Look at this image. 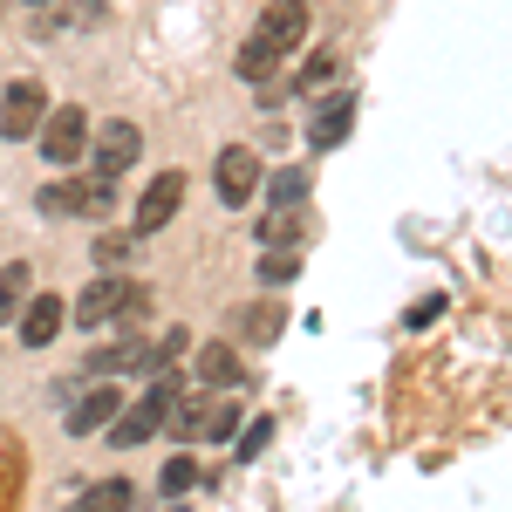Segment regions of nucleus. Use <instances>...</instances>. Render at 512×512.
I'll return each mask as SVG.
<instances>
[{
    "label": "nucleus",
    "mask_w": 512,
    "mask_h": 512,
    "mask_svg": "<svg viewBox=\"0 0 512 512\" xmlns=\"http://www.w3.org/2000/svg\"><path fill=\"white\" fill-rule=\"evenodd\" d=\"M144 301H151V294H144L137 280L96 274V280L76 294V301H69V321H76V328H103V321H117V315H137Z\"/></svg>",
    "instance_id": "nucleus-1"
},
{
    "label": "nucleus",
    "mask_w": 512,
    "mask_h": 512,
    "mask_svg": "<svg viewBox=\"0 0 512 512\" xmlns=\"http://www.w3.org/2000/svg\"><path fill=\"white\" fill-rule=\"evenodd\" d=\"M117 205V178H62L41 185V219H110Z\"/></svg>",
    "instance_id": "nucleus-2"
},
{
    "label": "nucleus",
    "mask_w": 512,
    "mask_h": 512,
    "mask_svg": "<svg viewBox=\"0 0 512 512\" xmlns=\"http://www.w3.org/2000/svg\"><path fill=\"white\" fill-rule=\"evenodd\" d=\"M171 403H178V376H158V383L144 390V403H130V410H117L123 424H110V437H117L123 451H130V444H144V437H151V431L164 424V417H171Z\"/></svg>",
    "instance_id": "nucleus-3"
},
{
    "label": "nucleus",
    "mask_w": 512,
    "mask_h": 512,
    "mask_svg": "<svg viewBox=\"0 0 512 512\" xmlns=\"http://www.w3.org/2000/svg\"><path fill=\"white\" fill-rule=\"evenodd\" d=\"M41 151H48V164H76L82 151H89V110H76V103H62V110H48L41 117Z\"/></svg>",
    "instance_id": "nucleus-4"
},
{
    "label": "nucleus",
    "mask_w": 512,
    "mask_h": 512,
    "mask_svg": "<svg viewBox=\"0 0 512 512\" xmlns=\"http://www.w3.org/2000/svg\"><path fill=\"white\" fill-rule=\"evenodd\" d=\"M48 117V89L41 82H14L7 96H0V137H14V144H28Z\"/></svg>",
    "instance_id": "nucleus-5"
},
{
    "label": "nucleus",
    "mask_w": 512,
    "mask_h": 512,
    "mask_svg": "<svg viewBox=\"0 0 512 512\" xmlns=\"http://www.w3.org/2000/svg\"><path fill=\"white\" fill-rule=\"evenodd\" d=\"M260 48H274V55H294L301 41H308V0H267V14H260Z\"/></svg>",
    "instance_id": "nucleus-6"
},
{
    "label": "nucleus",
    "mask_w": 512,
    "mask_h": 512,
    "mask_svg": "<svg viewBox=\"0 0 512 512\" xmlns=\"http://www.w3.org/2000/svg\"><path fill=\"white\" fill-rule=\"evenodd\" d=\"M96 144V178H117V171H130V164L144 158V130L137 123H103V137H89Z\"/></svg>",
    "instance_id": "nucleus-7"
},
{
    "label": "nucleus",
    "mask_w": 512,
    "mask_h": 512,
    "mask_svg": "<svg viewBox=\"0 0 512 512\" xmlns=\"http://www.w3.org/2000/svg\"><path fill=\"white\" fill-rule=\"evenodd\" d=\"M103 21V0H35V41L48 35H76Z\"/></svg>",
    "instance_id": "nucleus-8"
},
{
    "label": "nucleus",
    "mask_w": 512,
    "mask_h": 512,
    "mask_svg": "<svg viewBox=\"0 0 512 512\" xmlns=\"http://www.w3.org/2000/svg\"><path fill=\"white\" fill-rule=\"evenodd\" d=\"M178 198H185V171H158L151 192L137 198V233H164L178 219Z\"/></svg>",
    "instance_id": "nucleus-9"
},
{
    "label": "nucleus",
    "mask_w": 512,
    "mask_h": 512,
    "mask_svg": "<svg viewBox=\"0 0 512 512\" xmlns=\"http://www.w3.org/2000/svg\"><path fill=\"white\" fill-rule=\"evenodd\" d=\"M14 321H21V342H28V349H48V342L62 335V321H69V301H55V294H28Z\"/></svg>",
    "instance_id": "nucleus-10"
},
{
    "label": "nucleus",
    "mask_w": 512,
    "mask_h": 512,
    "mask_svg": "<svg viewBox=\"0 0 512 512\" xmlns=\"http://www.w3.org/2000/svg\"><path fill=\"white\" fill-rule=\"evenodd\" d=\"M253 192H260V158L246 144L219 151V205H246Z\"/></svg>",
    "instance_id": "nucleus-11"
},
{
    "label": "nucleus",
    "mask_w": 512,
    "mask_h": 512,
    "mask_svg": "<svg viewBox=\"0 0 512 512\" xmlns=\"http://www.w3.org/2000/svg\"><path fill=\"white\" fill-rule=\"evenodd\" d=\"M349 123H355V89H328V103H321L315 123H308V144H321V151L349 144Z\"/></svg>",
    "instance_id": "nucleus-12"
},
{
    "label": "nucleus",
    "mask_w": 512,
    "mask_h": 512,
    "mask_svg": "<svg viewBox=\"0 0 512 512\" xmlns=\"http://www.w3.org/2000/svg\"><path fill=\"white\" fill-rule=\"evenodd\" d=\"M301 239H308V205H267L260 246H301Z\"/></svg>",
    "instance_id": "nucleus-13"
},
{
    "label": "nucleus",
    "mask_w": 512,
    "mask_h": 512,
    "mask_svg": "<svg viewBox=\"0 0 512 512\" xmlns=\"http://www.w3.org/2000/svg\"><path fill=\"white\" fill-rule=\"evenodd\" d=\"M117 410H123V396L110 390V383H96V390H89V396H82V403H76V410H69V431H76V437L103 431V424H110Z\"/></svg>",
    "instance_id": "nucleus-14"
},
{
    "label": "nucleus",
    "mask_w": 512,
    "mask_h": 512,
    "mask_svg": "<svg viewBox=\"0 0 512 512\" xmlns=\"http://www.w3.org/2000/svg\"><path fill=\"white\" fill-rule=\"evenodd\" d=\"M144 342H110V349H96V355H82V362H89V376H96V383H110V376H123V369H144Z\"/></svg>",
    "instance_id": "nucleus-15"
},
{
    "label": "nucleus",
    "mask_w": 512,
    "mask_h": 512,
    "mask_svg": "<svg viewBox=\"0 0 512 512\" xmlns=\"http://www.w3.org/2000/svg\"><path fill=\"white\" fill-rule=\"evenodd\" d=\"M198 376H205V383H226V390H233L246 369H239V355L226 349V342H212V349H198Z\"/></svg>",
    "instance_id": "nucleus-16"
},
{
    "label": "nucleus",
    "mask_w": 512,
    "mask_h": 512,
    "mask_svg": "<svg viewBox=\"0 0 512 512\" xmlns=\"http://www.w3.org/2000/svg\"><path fill=\"white\" fill-rule=\"evenodd\" d=\"M301 274V253L294 246H260V287H287Z\"/></svg>",
    "instance_id": "nucleus-17"
},
{
    "label": "nucleus",
    "mask_w": 512,
    "mask_h": 512,
    "mask_svg": "<svg viewBox=\"0 0 512 512\" xmlns=\"http://www.w3.org/2000/svg\"><path fill=\"white\" fill-rule=\"evenodd\" d=\"M76 512H130V485L123 478H103V485H89L76 499Z\"/></svg>",
    "instance_id": "nucleus-18"
},
{
    "label": "nucleus",
    "mask_w": 512,
    "mask_h": 512,
    "mask_svg": "<svg viewBox=\"0 0 512 512\" xmlns=\"http://www.w3.org/2000/svg\"><path fill=\"white\" fill-rule=\"evenodd\" d=\"M233 69H239V76H246V82H274L280 55H274V48H260V41H246V48H239V55H233Z\"/></svg>",
    "instance_id": "nucleus-19"
},
{
    "label": "nucleus",
    "mask_w": 512,
    "mask_h": 512,
    "mask_svg": "<svg viewBox=\"0 0 512 512\" xmlns=\"http://www.w3.org/2000/svg\"><path fill=\"white\" fill-rule=\"evenodd\" d=\"M280 321H287V315H280L274 301H260V308H246V315H239V335H246V342H274Z\"/></svg>",
    "instance_id": "nucleus-20"
},
{
    "label": "nucleus",
    "mask_w": 512,
    "mask_h": 512,
    "mask_svg": "<svg viewBox=\"0 0 512 512\" xmlns=\"http://www.w3.org/2000/svg\"><path fill=\"white\" fill-rule=\"evenodd\" d=\"M28 294H35L28 267H7V274H0V321H14V315H21V301H28Z\"/></svg>",
    "instance_id": "nucleus-21"
},
{
    "label": "nucleus",
    "mask_w": 512,
    "mask_h": 512,
    "mask_svg": "<svg viewBox=\"0 0 512 512\" xmlns=\"http://www.w3.org/2000/svg\"><path fill=\"white\" fill-rule=\"evenodd\" d=\"M308 198V171H274L267 178V205H301Z\"/></svg>",
    "instance_id": "nucleus-22"
},
{
    "label": "nucleus",
    "mask_w": 512,
    "mask_h": 512,
    "mask_svg": "<svg viewBox=\"0 0 512 512\" xmlns=\"http://www.w3.org/2000/svg\"><path fill=\"white\" fill-rule=\"evenodd\" d=\"M89 253H96V267H103V274H117L123 260H130V233H103Z\"/></svg>",
    "instance_id": "nucleus-23"
},
{
    "label": "nucleus",
    "mask_w": 512,
    "mask_h": 512,
    "mask_svg": "<svg viewBox=\"0 0 512 512\" xmlns=\"http://www.w3.org/2000/svg\"><path fill=\"white\" fill-rule=\"evenodd\" d=\"M267 437H274V424H267V417H253V424H239V431H233L239 458H260V451H267Z\"/></svg>",
    "instance_id": "nucleus-24"
},
{
    "label": "nucleus",
    "mask_w": 512,
    "mask_h": 512,
    "mask_svg": "<svg viewBox=\"0 0 512 512\" xmlns=\"http://www.w3.org/2000/svg\"><path fill=\"white\" fill-rule=\"evenodd\" d=\"M233 431H239V410H233V403H212V424H205V437H212V444H233Z\"/></svg>",
    "instance_id": "nucleus-25"
},
{
    "label": "nucleus",
    "mask_w": 512,
    "mask_h": 512,
    "mask_svg": "<svg viewBox=\"0 0 512 512\" xmlns=\"http://www.w3.org/2000/svg\"><path fill=\"white\" fill-rule=\"evenodd\" d=\"M192 485H198V465L185 458V451H178V458L164 465V492H192Z\"/></svg>",
    "instance_id": "nucleus-26"
},
{
    "label": "nucleus",
    "mask_w": 512,
    "mask_h": 512,
    "mask_svg": "<svg viewBox=\"0 0 512 512\" xmlns=\"http://www.w3.org/2000/svg\"><path fill=\"white\" fill-rule=\"evenodd\" d=\"M321 82H335V55H308V69H301V89H315V96H321Z\"/></svg>",
    "instance_id": "nucleus-27"
}]
</instances>
